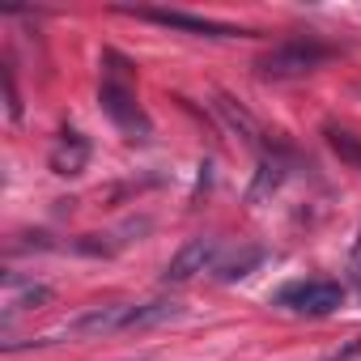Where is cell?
<instances>
[{"mask_svg": "<svg viewBox=\"0 0 361 361\" xmlns=\"http://www.w3.org/2000/svg\"><path fill=\"white\" fill-rule=\"evenodd\" d=\"M344 302V285L340 281H327V276H310V281H293L276 293V306L293 310V314H306V319H323V314H336Z\"/></svg>", "mask_w": 361, "mask_h": 361, "instance_id": "6da1fadb", "label": "cell"}, {"mask_svg": "<svg viewBox=\"0 0 361 361\" xmlns=\"http://www.w3.org/2000/svg\"><path fill=\"white\" fill-rule=\"evenodd\" d=\"M323 60H327V47L323 43H314V39H289V43H276L255 68L268 81H289V77H302V73L319 68Z\"/></svg>", "mask_w": 361, "mask_h": 361, "instance_id": "7a4b0ae2", "label": "cell"}, {"mask_svg": "<svg viewBox=\"0 0 361 361\" xmlns=\"http://www.w3.org/2000/svg\"><path fill=\"white\" fill-rule=\"evenodd\" d=\"M98 98H102V111H106L128 136H145V132H149V119H145L140 106H136V90H132L123 77H106L102 90H98Z\"/></svg>", "mask_w": 361, "mask_h": 361, "instance_id": "3957f363", "label": "cell"}, {"mask_svg": "<svg viewBox=\"0 0 361 361\" xmlns=\"http://www.w3.org/2000/svg\"><path fill=\"white\" fill-rule=\"evenodd\" d=\"M217 251H221V243H217V238H204V234H200V238H188V243H183V251H178V255L166 264L161 281H166V285H183V281H192L196 272L213 268Z\"/></svg>", "mask_w": 361, "mask_h": 361, "instance_id": "277c9868", "label": "cell"}, {"mask_svg": "<svg viewBox=\"0 0 361 361\" xmlns=\"http://www.w3.org/2000/svg\"><path fill=\"white\" fill-rule=\"evenodd\" d=\"M140 18H149L157 26H170V30L204 35V39H230V35H238L234 26H221V22H209V18H192V13H178V9H145Z\"/></svg>", "mask_w": 361, "mask_h": 361, "instance_id": "5b68a950", "label": "cell"}, {"mask_svg": "<svg viewBox=\"0 0 361 361\" xmlns=\"http://www.w3.org/2000/svg\"><path fill=\"white\" fill-rule=\"evenodd\" d=\"M51 170L56 174H64V178H73V174H81L85 170V161H90V140L81 136V132H64L60 140H56V149H51Z\"/></svg>", "mask_w": 361, "mask_h": 361, "instance_id": "8992f818", "label": "cell"}, {"mask_svg": "<svg viewBox=\"0 0 361 361\" xmlns=\"http://www.w3.org/2000/svg\"><path fill=\"white\" fill-rule=\"evenodd\" d=\"M183 314V306H178L174 298H153V302H132L128 310V331H145V327H161L170 319Z\"/></svg>", "mask_w": 361, "mask_h": 361, "instance_id": "52a82bcc", "label": "cell"}, {"mask_svg": "<svg viewBox=\"0 0 361 361\" xmlns=\"http://www.w3.org/2000/svg\"><path fill=\"white\" fill-rule=\"evenodd\" d=\"M47 298H51V289H47V285H35V281H18V276H9L5 310H9V314H18V310H26V306H39V302H47Z\"/></svg>", "mask_w": 361, "mask_h": 361, "instance_id": "ba28073f", "label": "cell"}, {"mask_svg": "<svg viewBox=\"0 0 361 361\" xmlns=\"http://www.w3.org/2000/svg\"><path fill=\"white\" fill-rule=\"evenodd\" d=\"M323 361H361V331H357V336H353L348 344H340L336 353H327Z\"/></svg>", "mask_w": 361, "mask_h": 361, "instance_id": "9c48e42d", "label": "cell"}]
</instances>
